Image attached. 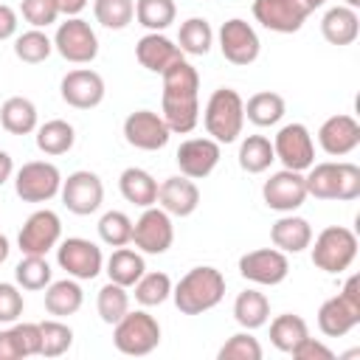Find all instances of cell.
<instances>
[{"mask_svg": "<svg viewBox=\"0 0 360 360\" xmlns=\"http://www.w3.org/2000/svg\"><path fill=\"white\" fill-rule=\"evenodd\" d=\"M318 143L326 155L332 158H343L349 152H354L360 146V124L354 121V115H332L321 124L318 129Z\"/></svg>", "mask_w": 360, "mask_h": 360, "instance_id": "44dd1931", "label": "cell"}, {"mask_svg": "<svg viewBox=\"0 0 360 360\" xmlns=\"http://www.w3.org/2000/svg\"><path fill=\"white\" fill-rule=\"evenodd\" d=\"M214 45V31L208 25V20L202 17H188L183 25H180V34H177V48L188 56H205Z\"/></svg>", "mask_w": 360, "mask_h": 360, "instance_id": "d590c367", "label": "cell"}, {"mask_svg": "<svg viewBox=\"0 0 360 360\" xmlns=\"http://www.w3.org/2000/svg\"><path fill=\"white\" fill-rule=\"evenodd\" d=\"M360 197V166L340 160V200H357Z\"/></svg>", "mask_w": 360, "mask_h": 360, "instance_id": "f907efd6", "label": "cell"}, {"mask_svg": "<svg viewBox=\"0 0 360 360\" xmlns=\"http://www.w3.org/2000/svg\"><path fill=\"white\" fill-rule=\"evenodd\" d=\"M56 6H59V14H65V17H79V14L84 11L87 0H56Z\"/></svg>", "mask_w": 360, "mask_h": 360, "instance_id": "db71d44e", "label": "cell"}, {"mask_svg": "<svg viewBox=\"0 0 360 360\" xmlns=\"http://www.w3.org/2000/svg\"><path fill=\"white\" fill-rule=\"evenodd\" d=\"M309 174L304 177L307 183V197L318 200H340V163H312L307 169Z\"/></svg>", "mask_w": 360, "mask_h": 360, "instance_id": "f546056e", "label": "cell"}, {"mask_svg": "<svg viewBox=\"0 0 360 360\" xmlns=\"http://www.w3.org/2000/svg\"><path fill=\"white\" fill-rule=\"evenodd\" d=\"M158 202L169 217H188L200 205V188L191 177L174 174L158 186Z\"/></svg>", "mask_w": 360, "mask_h": 360, "instance_id": "7402d4cb", "label": "cell"}, {"mask_svg": "<svg viewBox=\"0 0 360 360\" xmlns=\"http://www.w3.org/2000/svg\"><path fill=\"white\" fill-rule=\"evenodd\" d=\"M270 242L281 250V253H301L312 245V225L304 217H281L273 222L270 228Z\"/></svg>", "mask_w": 360, "mask_h": 360, "instance_id": "cb8c5ba5", "label": "cell"}, {"mask_svg": "<svg viewBox=\"0 0 360 360\" xmlns=\"http://www.w3.org/2000/svg\"><path fill=\"white\" fill-rule=\"evenodd\" d=\"M321 34L329 45H352L360 34V17L357 8L349 6H332L321 20Z\"/></svg>", "mask_w": 360, "mask_h": 360, "instance_id": "d4e9b609", "label": "cell"}, {"mask_svg": "<svg viewBox=\"0 0 360 360\" xmlns=\"http://www.w3.org/2000/svg\"><path fill=\"white\" fill-rule=\"evenodd\" d=\"M59 93H62L65 104H70L76 110H93L104 101V79L90 68H76V70L65 73Z\"/></svg>", "mask_w": 360, "mask_h": 360, "instance_id": "ac0fdd59", "label": "cell"}, {"mask_svg": "<svg viewBox=\"0 0 360 360\" xmlns=\"http://www.w3.org/2000/svg\"><path fill=\"white\" fill-rule=\"evenodd\" d=\"M20 343H17V335L14 329H3L0 332V360H20Z\"/></svg>", "mask_w": 360, "mask_h": 360, "instance_id": "816d5d0a", "label": "cell"}, {"mask_svg": "<svg viewBox=\"0 0 360 360\" xmlns=\"http://www.w3.org/2000/svg\"><path fill=\"white\" fill-rule=\"evenodd\" d=\"M62 174L48 160H28L14 174V191L22 202H48L59 194Z\"/></svg>", "mask_w": 360, "mask_h": 360, "instance_id": "ba28073f", "label": "cell"}, {"mask_svg": "<svg viewBox=\"0 0 360 360\" xmlns=\"http://www.w3.org/2000/svg\"><path fill=\"white\" fill-rule=\"evenodd\" d=\"M53 51L73 65H87L98 56V37L87 20L68 17L53 34Z\"/></svg>", "mask_w": 360, "mask_h": 360, "instance_id": "52a82bcc", "label": "cell"}, {"mask_svg": "<svg viewBox=\"0 0 360 360\" xmlns=\"http://www.w3.org/2000/svg\"><path fill=\"white\" fill-rule=\"evenodd\" d=\"M112 343L121 354L143 357L158 349L160 343V323L146 309L127 312L121 321L112 323Z\"/></svg>", "mask_w": 360, "mask_h": 360, "instance_id": "5b68a950", "label": "cell"}, {"mask_svg": "<svg viewBox=\"0 0 360 360\" xmlns=\"http://www.w3.org/2000/svg\"><path fill=\"white\" fill-rule=\"evenodd\" d=\"M219 158H222V149L214 138H188L177 146V155H174L180 174H186L191 180L208 177L217 169Z\"/></svg>", "mask_w": 360, "mask_h": 360, "instance_id": "d6986e66", "label": "cell"}, {"mask_svg": "<svg viewBox=\"0 0 360 360\" xmlns=\"http://www.w3.org/2000/svg\"><path fill=\"white\" fill-rule=\"evenodd\" d=\"M84 304V292L79 287L76 278H62V281H51L45 287V309L56 318H68L76 315Z\"/></svg>", "mask_w": 360, "mask_h": 360, "instance_id": "4316f807", "label": "cell"}, {"mask_svg": "<svg viewBox=\"0 0 360 360\" xmlns=\"http://www.w3.org/2000/svg\"><path fill=\"white\" fill-rule=\"evenodd\" d=\"M346 6H349V8H357V6H360V0H346Z\"/></svg>", "mask_w": 360, "mask_h": 360, "instance_id": "680465c9", "label": "cell"}, {"mask_svg": "<svg viewBox=\"0 0 360 360\" xmlns=\"http://www.w3.org/2000/svg\"><path fill=\"white\" fill-rule=\"evenodd\" d=\"M217 357H219V360H262V346H259V340L250 335V329H245V332L231 335V338L222 343V349H219Z\"/></svg>", "mask_w": 360, "mask_h": 360, "instance_id": "f6af8a7d", "label": "cell"}, {"mask_svg": "<svg viewBox=\"0 0 360 360\" xmlns=\"http://www.w3.org/2000/svg\"><path fill=\"white\" fill-rule=\"evenodd\" d=\"M118 188H121V197L132 205L149 208L158 202V180L146 169H138V166L124 169L118 177Z\"/></svg>", "mask_w": 360, "mask_h": 360, "instance_id": "484cf974", "label": "cell"}, {"mask_svg": "<svg viewBox=\"0 0 360 360\" xmlns=\"http://www.w3.org/2000/svg\"><path fill=\"white\" fill-rule=\"evenodd\" d=\"M174 307L183 315H202L214 309L225 298V276L217 267H191L174 287H172Z\"/></svg>", "mask_w": 360, "mask_h": 360, "instance_id": "7a4b0ae2", "label": "cell"}, {"mask_svg": "<svg viewBox=\"0 0 360 360\" xmlns=\"http://www.w3.org/2000/svg\"><path fill=\"white\" fill-rule=\"evenodd\" d=\"M219 51L231 65L248 68V65H253L259 59L262 42H259V37H256L250 22L233 17V20L222 22V28H219Z\"/></svg>", "mask_w": 360, "mask_h": 360, "instance_id": "5bb4252c", "label": "cell"}, {"mask_svg": "<svg viewBox=\"0 0 360 360\" xmlns=\"http://www.w3.org/2000/svg\"><path fill=\"white\" fill-rule=\"evenodd\" d=\"M273 152H276V160L284 163V169H292V172H307L312 163H315V143H312V135L304 124L292 121V124H284L276 138H273Z\"/></svg>", "mask_w": 360, "mask_h": 360, "instance_id": "30bf717a", "label": "cell"}, {"mask_svg": "<svg viewBox=\"0 0 360 360\" xmlns=\"http://www.w3.org/2000/svg\"><path fill=\"white\" fill-rule=\"evenodd\" d=\"M357 256V236L343 225H329L315 236L312 264L323 273H343Z\"/></svg>", "mask_w": 360, "mask_h": 360, "instance_id": "8992f818", "label": "cell"}, {"mask_svg": "<svg viewBox=\"0 0 360 360\" xmlns=\"http://www.w3.org/2000/svg\"><path fill=\"white\" fill-rule=\"evenodd\" d=\"M59 239H62V222L51 208L34 211L17 233V245L22 256H45L59 245Z\"/></svg>", "mask_w": 360, "mask_h": 360, "instance_id": "7c38bea8", "label": "cell"}, {"mask_svg": "<svg viewBox=\"0 0 360 360\" xmlns=\"http://www.w3.org/2000/svg\"><path fill=\"white\" fill-rule=\"evenodd\" d=\"M8 253H11V245H8V239L0 233V264L8 259Z\"/></svg>", "mask_w": 360, "mask_h": 360, "instance_id": "6f0895ef", "label": "cell"}, {"mask_svg": "<svg viewBox=\"0 0 360 360\" xmlns=\"http://www.w3.org/2000/svg\"><path fill=\"white\" fill-rule=\"evenodd\" d=\"M132 242L141 253H152V256L166 253L174 242L172 217L163 208H155V205L143 208V214L132 222Z\"/></svg>", "mask_w": 360, "mask_h": 360, "instance_id": "8fae6325", "label": "cell"}, {"mask_svg": "<svg viewBox=\"0 0 360 360\" xmlns=\"http://www.w3.org/2000/svg\"><path fill=\"white\" fill-rule=\"evenodd\" d=\"M295 360H332L335 357V352L326 346V343H321V340H315V338H304L292 352H290Z\"/></svg>", "mask_w": 360, "mask_h": 360, "instance_id": "681fc988", "label": "cell"}, {"mask_svg": "<svg viewBox=\"0 0 360 360\" xmlns=\"http://www.w3.org/2000/svg\"><path fill=\"white\" fill-rule=\"evenodd\" d=\"M11 174H14V160H11V155H8V152H3V149H0V186H3Z\"/></svg>", "mask_w": 360, "mask_h": 360, "instance_id": "11a10c76", "label": "cell"}, {"mask_svg": "<svg viewBox=\"0 0 360 360\" xmlns=\"http://www.w3.org/2000/svg\"><path fill=\"white\" fill-rule=\"evenodd\" d=\"M135 301L141 307H158L172 295V278L166 273H143L135 284Z\"/></svg>", "mask_w": 360, "mask_h": 360, "instance_id": "b9f144b4", "label": "cell"}, {"mask_svg": "<svg viewBox=\"0 0 360 360\" xmlns=\"http://www.w3.org/2000/svg\"><path fill=\"white\" fill-rule=\"evenodd\" d=\"M62 202L70 214H79V217H87L93 211L101 208L104 202V183L96 172H87V169H79L73 174H68V180H62Z\"/></svg>", "mask_w": 360, "mask_h": 360, "instance_id": "4fadbf2b", "label": "cell"}, {"mask_svg": "<svg viewBox=\"0 0 360 360\" xmlns=\"http://www.w3.org/2000/svg\"><path fill=\"white\" fill-rule=\"evenodd\" d=\"M51 264L45 262V256H22V262L14 267V281L22 290H45L51 284Z\"/></svg>", "mask_w": 360, "mask_h": 360, "instance_id": "ab89813d", "label": "cell"}, {"mask_svg": "<svg viewBox=\"0 0 360 360\" xmlns=\"http://www.w3.org/2000/svg\"><path fill=\"white\" fill-rule=\"evenodd\" d=\"M163 96H160V115L169 132H191L200 121V73L186 59L172 62L163 73Z\"/></svg>", "mask_w": 360, "mask_h": 360, "instance_id": "6da1fadb", "label": "cell"}, {"mask_svg": "<svg viewBox=\"0 0 360 360\" xmlns=\"http://www.w3.org/2000/svg\"><path fill=\"white\" fill-rule=\"evenodd\" d=\"M323 3H326V0H298V6H301L307 14H312V11H315V8H321Z\"/></svg>", "mask_w": 360, "mask_h": 360, "instance_id": "9f6ffc18", "label": "cell"}, {"mask_svg": "<svg viewBox=\"0 0 360 360\" xmlns=\"http://www.w3.org/2000/svg\"><path fill=\"white\" fill-rule=\"evenodd\" d=\"M51 51H53V39L39 28H31L14 39V56L20 62H28V65L45 62L51 56Z\"/></svg>", "mask_w": 360, "mask_h": 360, "instance_id": "f35d334b", "label": "cell"}, {"mask_svg": "<svg viewBox=\"0 0 360 360\" xmlns=\"http://www.w3.org/2000/svg\"><path fill=\"white\" fill-rule=\"evenodd\" d=\"M135 59H138L146 70H152V73H163L172 62L183 59V51H180L166 34H160V31H149V34H143V37L138 39V45H135Z\"/></svg>", "mask_w": 360, "mask_h": 360, "instance_id": "603a6c76", "label": "cell"}, {"mask_svg": "<svg viewBox=\"0 0 360 360\" xmlns=\"http://www.w3.org/2000/svg\"><path fill=\"white\" fill-rule=\"evenodd\" d=\"M360 323V278L349 276L343 290L326 298L318 309V329L326 338H343Z\"/></svg>", "mask_w": 360, "mask_h": 360, "instance_id": "277c9868", "label": "cell"}, {"mask_svg": "<svg viewBox=\"0 0 360 360\" xmlns=\"http://www.w3.org/2000/svg\"><path fill=\"white\" fill-rule=\"evenodd\" d=\"M253 17L267 31L295 34V31H301V25L309 14L298 6V0H253Z\"/></svg>", "mask_w": 360, "mask_h": 360, "instance_id": "ffe728a7", "label": "cell"}, {"mask_svg": "<svg viewBox=\"0 0 360 360\" xmlns=\"http://www.w3.org/2000/svg\"><path fill=\"white\" fill-rule=\"evenodd\" d=\"M17 34V11L6 3H0V42L11 39Z\"/></svg>", "mask_w": 360, "mask_h": 360, "instance_id": "f5cc1de1", "label": "cell"}, {"mask_svg": "<svg viewBox=\"0 0 360 360\" xmlns=\"http://www.w3.org/2000/svg\"><path fill=\"white\" fill-rule=\"evenodd\" d=\"M262 197H264V205L267 208L281 211V214H292L307 200L304 174L301 172H292V169H281V172L270 174L264 180V186H262Z\"/></svg>", "mask_w": 360, "mask_h": 360, "instance_id": "2e32d148", "label": "cell"}, {"mask_svg": "<svg viewBox=\"0 0 360 360\" xmlns=\"http://www.w3.org/2000/svg\"><path fill=\"white\" fill-rule=\"evenodd\" d=\"M14 335H17V343H20V354L22 357H34L39 354V323H14L11 326Z\"/></svg>", "mask_w": 360, "mask_h": 360, "instance_id": "c3c4849f", "label": "cell"}, {"mask_svg": "<svg viewBox=\"0 0 360 360\" xmlns=\"http://www.w3.org/2000/svg\"><path fill=\"white\" fill-rule=\"evenodd\" d=\"M96 309H98V318L104 323H115L121 321L127 312H129V295H127V287L115 284V281H107L101 290H98V298H96Z\"/></svg>", "mask_w": 360, "mask_h": 360, "instance_id": "74e56055", "label": "cell"}, {"mask_svg": "<svg viewBox=\"0 0 360 360\" xmlns=\"http://www.w3.org/2000/svg\"><path fill=\"white\" fill-rule=\"evenodd\" d=\"M56 262L59 267L76 278V281H90L101 273L104 267V256H101V248L90 239H82V236H68L65 242H59L56 248Z\"/></svg>", "mask_w": 360, "mask_h": 360, "instance_id": "9c48e42d", "label": "cell"}, {"mask_svg": "<svg viewBox=\"0 0 360 360\" xmlns=\"http://www.w3.org/2000/svg\"><path fill=\"white\" fill-rule=\"evenodd\" d=\"M34 132H37V149L45 152V155H51V158L70 152L73 143H76L73 127L68 121H62V118H51L45 124H39Z\"/></svg>", "mask_w": 360, "mask_h": 360, "instance_id": "f1b7e54d", "label": "cell"}, {"mask_svg": "<svg viewBox=\"0 0 360 360\" xmlns=\"http://www.w3.org/2000/svg\"><path fill=\"white\" fill-rule=\"evenodd\" d=\"M177 17L174 0H135V20L149 31H166Z\"/></svg>", "mask_w": 360, "mask_h": 360, "instance_id": "8d00e7d4", "label": "cell"}, {"mask_svg": "<svg viewBox=\"0 0 360 360\" xmlns=\"http://www.w3.org/2000/svg\"><path fill=\"white\" fill-rule=\"evenodd\" d=\"M233 318L242 329H259L270 318V301L259 290H245L233 301Z\"/></svg>", "mask_w": 360, "mask_h": 360, "instance_id": "4dcf8cb0", "label": "cell"}, {"mask_svg": "<svg viewBox=\"0 0 360 360\" xmlns=\"http://www.w3.org/2000/svg\"><path fill=\"white\" fill-rule=\"evenodd\" d=\"M284 110H287V104H284V98L278 93L262 90V93H253L248 98L245 118L250 124H256V127H273V124H278L284 118Z\"/></svg>", "mask_w": 360, "mask_h": 360, "instance_id": "1f68e13d", "label": "cell"}, {"mask_svg": "<svg viewBox=\"0 0 360 360\" xmlns=\"http://www.w3.org/2000/svg\"><path fill=\"white\" fill-rule=\"evenodd\" d=\"M93 14L104 28L121 31L135 17V0H93Z\"/></svg>", "mask_w": 360, "mask_h": 360, "instance_id": "60d3db41", "label": "cell"}, {"mask_svg": "<svg viewBox=\"0 0 360 360\" xmlns=\"http://www.w3.org/2000/svg\"><path fill=\"white\" fill-rule=\"evenodd\" d=\"M273 160H276V152H273V141L270 138H264V135H248L239 143V166H242V172L262 174V172L270 169Z\"/></svg>", "mask_w": 360, "mask_h": 360, "instance_id": "836d02e7", "label": "cell"}, {"mask_svg": "<svg viewBox=\"0 0 360 360\" xmlns=\"http://www.w3.org/2000/svg\"><path fill=\"white\" fill-rule=\"evenodd\" d=\"M143 273H146L143 256L127 245L112 250V256L107 259V276H110V281H115L121 287H132Z\"/></svg>", "mask_w": 360, "mask_h": 360, "instance_id": "d6a6232c", "label": "cell"}, {"mask_svg": "<svg viewBox=\"0 0 360 360\" xmlns=\"http://www.w3.org/2000/svg\"><path fill=\"white\" fill-rule=\"evenodd\" d=\"M39 354L42 357H59L73 346V329L62 321H42L39 323Z\"/></svg>", "mask_w": 360, "mask_h": 360, "instance_id": "7bdbcfd3", "label": "cell"}, {"mask_svg": "<svg viewBox=\"0 0 360 360\" xmlns=\"http://www.w3.org/2000/svg\"><path fill=\"white\" fill-rule=\"evenodd\" d=\"M0 127L11 135H28L34 132L39 124H37V107L31 98H22V96H11L3 101L0 107Z\"/></svg>", "mask_w": 360, "mask_h": 360, "instance_id": "83f0119b", "label": "cell"}, {"mask_svg": "<svg viewBox=\"0 0 360 360\" xmlns=\"http://www.w3.org/2000/svg\"><path fill=\"white\" fill-rule=\"evenodd\" d=\"M22 292L17 284H8V281H0V323H14L20 315H22Z\"/></svg>", "mask_w": 360, "mask_h": 360, "instance_id": "7dc6e473", "label": "cell"}, {"mask_svg": "<svg viewBox=\"0 0 360 360\" xmlns=\"http://www.w3.org/2000/svg\"><path fill=\"white\" fill-rule=\"evenodd\" d=\"M20 14H22V20H25L28 25L45 28V25L56 22L59 6H56V0H22V3H20Z\"/></svg>", "mask_w": 360, "mask_h": 360, "instance_id": "bcb514c9", "label": "cell"}, {"mask_svg": "<svg viewBox=\"0 0 360 360\" xmlns=\"http://www.w3.org/2000/svg\"><path fill=\"white\" fill-rule=\"evenodd\" d=\"M307 335H309L307 321H304L301 315H292V312L276 315L273 323H270V343H273L278 352H287V354H290Z\"/></svg>", "mask_w": 360, "mask_h": 360, "instance_id": "e575fe53", "label": "cell"}, {"mask_svg": "<svg viewBox=\"0 0 360 360\" xmlns=\"http://www.w3.org/2000/svg\"><path fill=\"white\" fill-rule=\"evenodd\" d=\"M98 236L110 248H124L132 242V219L124 211H107L98 219Z\"/></svg>", "mask_w": 360, "mask_h": 360, "instance_id": "ee69618b", "label": "cell"}, {"mask_svg": "<svg viewBox=\"0 0 360 360\" xmlns=\"http://www.w3.org/2000/svg\"><path fill=\"white\" fill-rule=\"evenodd\" d=\"M169 127L163 121L160 112H152V110H135L127 115L124 121V138L129 146L135 149H143V152H155V149H163L169 143Z\"/></svg>", "mask_w": 360, "mask_h": 360, "instance_id": "e0dca14e", "label": "cell"}, {"mask_svg": "<svg viewBox=\"0 0 360 360\" xmlns=\"http://www.w3.org/2000/svg\"><path fill=\"white\" fill-rule=\"evenodd\" d=\"M287 273H290V262H287V253H281L278 248H259L239 259V276L262 287L281 284Z\"/></svg>", "mask_w": 360, "mask_h": 360, "instance_id": "9a60e30c", "label": "cell"}, {"mask_svg": "<svg viewBox=\"0 0 360 360\" xmlns=\"http://www.w3.org/2000/svg\"><path fill=\"white\" fill-rule=\"evenodd\" d=\"M202 124H205V132L217 143H233L242 135V127H245V101H242V96L231 87L214 90L208 104H205Z\"/></svg>", "mask_w": 360, "mask_h": 360, "instance_id": "3957f363", "label": "cell"}]
</instances>
